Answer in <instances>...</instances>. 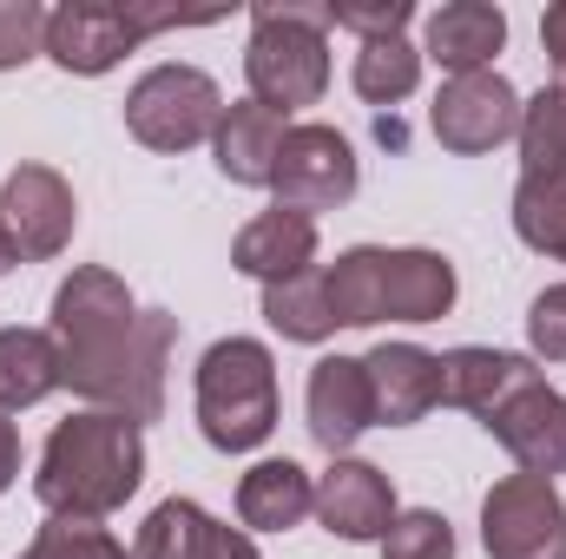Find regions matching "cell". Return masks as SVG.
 Returning a JSON list of instances; mask_svg holds the SVG:
<instances>
[{"label":"cell","instance_id":"obj_15","mask_svg":"<svg viewBox=\"0 0 566 559\" xmlns=\"http://www.w3.org/2000/svg\"><path fill=\"white\" fill-rule=\"evenodd\" d=\"M501 46H507V13L494 0H448L422 27V60H434L448 80L454 73H488Z\"/></svg>","mask_w":566,"mask_h":559},{"label":"cell","instance_id":"obj_19","mask_svg":"<svg viewBox=\"0 0 566 559\" xmlns=\"http://www.w3.org/2000/svg\"><path fill=\"white\" fill-rule=\"evenodd\" d=\"M316 514V481L283 454V461H258L244 481H238V520L251 534H290Z\"/></svg>","mask_w":566,"mask_h":559},{"label":"cell","instance_id":"obj_12","mask_svg":"<svg viewBox=\"0 0 566 559\" xmlns=\"http://www.w3.org/2000/svg\"><path fill=\"white\" fill-rule=\"evenodd\" d=\"M303 415H310L316 447L349 454V447L376 428V395H369V369H363V356H323V362L310 369Z\"/></svg>","mask_w":566,"mask_h":559},{"label":"cell","instance_id":"obj_28","mask_svg":"<svg viewBox=\"0 0 566 559\" xmlns=\"http://www.w3.org/2000/svg\"><path fill=\"white\" fill-rule=\"evenodd\" d=\"M382 559H454V527L434 507H409L382 534Z\"/></svg>","mask_w":566,"mask_h":559},{"label":"cell","instance_id":"obj_23","mask_svg":"<svg viewBox=\"0 0 566 559\" xmlns=\"http://www.w3.org/2000/svg\"><path fill=\"white\" fill-rule=\"evenodd\" d=\"M264 323L277 329L283 342H329L336 316H329V296H323V271L264 283Z\"/></svg>","mask_w":566,"mask_h":559},{"label":"cell","instance_id":"obj_29","mask_svg":"<svg viewBox=\"0 0 566 559\" xmlns=\"http://www.w3.org/2000/svg\"><path fill=\"white\" fill-rule=\"evenodd\" d=\"M416 20V0H329V27H349L363 40H402Z\"/></svg>","mask_w":566,"mask_h":559},{"label":"cell","instance_id":"obj_5","mask_svg":"<svg viewBox=\"0 0 566 559\" xmlns=\"http://www.w3.org/2000/svg\"><path fill=\"white\" fill-rule=\"evenodd\" d=\"M224 119V93L211 73L198 66H151L139 86L126 93V133L145 145V151H191L218 133Z\"/></svg>","mask_w":566,"mask_h":559},{"label":"cell","instance_id":"obj_16","mask_svg":"<svg viewBox=\"0 0 566 559\" xmlns=\"http://www.w3.org/2000/svg\"><path fill=\"white\" fill-rule=\"evenodd\" d=\"M527 382H541L534 356H507V349H448L441 356V409H468V415H494L501 402H514Z\"/></svg>","mask_w":566,"mask_h":559},{"label":"cell","instance_id":"obj_11","mask_svg":"<svg viewBox=\"0 0 566 559\" xmlns=\"http://www.w3.org/2000/svg\"><path fill=\"white\" fill-rule=\"evenodd\" d=\"M396 487H389V474L382 467H369V461H349V454H336L323 474H316V520L336 534V540H356V547H382V534L396 527Z\"/></svg>","mask_w":566,"mask_h":559},{"label":"cell","instance_id":"obj_25","mask_svg":"<svg viewBox=\"0 0 566 559\" xmlns=\"http://www.w3.org/2000/svg\"><path fill=\"white\" fill-rule=\"evenodd\" d=\"M514 231L527 251L566 264V178H521L514 184Z\"/></svg>","mask_w":566,"mask_h":559},{"label":"cell","instance_id":"obj_14","mask_svg":"<svg viewBox=\"0 0 566 559\" xmlns=\"http://www.w3.org/2000/svg\"><path fill=\"white\" fill-rule=\"evenodd\" d=\"M363 369L376 395V428H416L428 409H441V356H428L422 342H376Z\"/></svg>","mask_w":566,"mask_h":559},{"label":"cell","instance_id":"obj_8","mask_svg":"<svg viewBox=\"0 0 566 559\" xmlns=\"http://www.w3.org/2000/svg\"><path fill=\"white\" fill-rule=\"evenodd\" d=\"M428 133L441 139V151L481 158L494 145H507L521 133V93L507 86V73H454L441 80L434 106H428Z\"/></svg>","mask_w":566,"mask_h":559},{"label":"cell","instance_id":"obj_34","mask_svg":"<svg viewBox=\"0 0 566 559\" xmlns=\"http://www.w3.org/2000/svg\"><path fill=\"white\" fill-rule=\"evenodd\" d=\"M13 481H20V428L0 415V494H7Z\"/></svg>","mask_w":566,"mask_h":559},{"label":"cell","instance_id":"obj_30","mask_svg":"<svg viewBox=\"0 0 566 559\" xmlns=\"http://www.w3.org/2000/svg\"><path fill=\"white\" fill-rule=\"evenodd\" d=\"M46 53V7L33 0H0V73L27 66Z\"/></svg>","mask_w":566,"mask_h":559},{"label":"cell","instance_id":"obj_7","mask_svg":"<svg viewBox=\"0 0 566 559\" xmlns=\"http://www.w3.org/2000/svg\"><path fill=\"white\" fill-rule=\"evenodd\" d=\"M488 559H566V500L541 474H507L481 500Z\"/></svg>","mask_w":566,"mask_h":559},{"label":"cell","instance_id":"obj_18","mask_svg":"<svg viewBox=\"0 0 566 559\" xmlns=\"http://www.w3.org/2000/svg\"><path fill=\"white\" fill-rule=\"evenodd\" d=\"M283 133H290V119H277V113H271V106H258V99H238V106H224V119H218V133H211L218 171H224L231 184L271 191Z\"/></svg>","mask_w":566,"mask_h":559},{"label":"cell","instance_id":"obj_35","mask_svg":"<svg viewBox=\"0 0 566 559\" xmlns=\"http://www.w3.org/2000/svg\"><path fill=\"white\" fill-rule=\"evenodd\" d=\"M20 264H27V257H20V244H13V238H7V224H0V283L13 277V271H20Z\"/></svg>","mask_w":566,"mask_h":559},{"label":"cell","instance_id":"obj_3","mask_svg":"<svg viewBox=\"0 0 566 559\" xmlns=\"http://www.w3.org/2000/svg\"><path fill=\"white\" fill-rule=\"evenodd\" d=\"M251 99L277 119L316 106L329 93V0H258L251 7V46H244Z\"/></svg>","mask_w":566,"mask_h":559},{"label":"cell","instance_id":"obj_10","mask_svg":"<svg viewBox=\"0 0 566 559\" xmlns=\"http://www.w3.org/2000/svg\"><path fill=\"white\" fill-rule=\"evenodd\" d=\"M0 224L7 238L20 244L27 264H46L73 244V224H80V204H73V184L53 171V165H13L7 184H0Z\"/></svg>","mask_w":566,"mask_h":559},{"label":"cell","instance_id":"obj_4","mask_svg":"<svg viewBox=\"0 0 566 559\" xmlns=\"http://www.w3.org/2000/svg\"><path fill=\"white\" fill-rule=\"evenodd\" d=\"M198 428L218 454H251L277 428V356L258 336H224L198 356Z\"/></svg>","mask_w":566,"mask_h":559},{"label":"cell","instance_id":"obj_1","mask_svg":"<svg viewBox=\"0 0 566 559\" xmlns=\"http://www.w3.org/2000/svg\"><path fill=\"white\" fill-rule=\"evenodd\" d=\"M53 342H60V389L139 428L158 421L178 316L139 309L126 277H113L106 264H80L53 289Z\"/></svg>","mask_w":566,"mask_h":559},{"label":"cell","instance_id":"obj_24","mask_svg":"<svg viewBox=\"0 0 566 559\" xmlns=\"http://www.w3.org/2000/svg\"><path fill=\"white\" fill-rule=\"evenodd\" d=\"M349 80H356V93L369 106H402L422 86V46H409V40H363Z\"/></svg>","mask_w":566,"mask_h":559},{"label":"cell","instance_id":"obj_17","mask_svg":"<svg viewBox=\"0 0 566 559\" xmlns=\"http://www.w3.org/2000/svg\"><path fill=\"white\" fill-rule=\"evenodd\" d=\"M231 264H238L244 277H258V283L303 277V271L316 264V218H310V211H290V204L258 211V218L238 231Z\"/></svg>","mask_w":566,"mask_h":559},{"label":"cell","instance_id":"obj_33","mask_svg":"<svg viewBox=\"0 0 566 559\" xmlns=\"http://www.w3.org/2000/svg\"><path fill=\"white\" fill-rule=\"evenodd\" d=\"M541 46H547V60H554V73H560V86H566V0L547 7V20H541Z\"/></svg>","mask_w":566,"mask_h":559},{"label":"cell","instance_id":"obj_26","mask_svg":"<svg viewBox=\"0 0 566 559\" xmlns=\"http://www.w3.org/2000/svg\"><path fill=\"white\" fill-rule=\"evenodd\" d=\"M205 534L211 514L198 500H158L133 540V559H205Z\"/></svg>","mask_w":566,"mask_h":559},{"label":"cell","instance_id":"obj_22","mask_svg":"<svg viewBox=\"0 0 566 559\" xmlns=\"http://www.w3.org/2000/svg\"><path fill=\"white\" fill-rule=\"evenodd\" d=\"M323 296H329V316H336V329H376V323H389L382 251H376V244H356V251H343V257L323 271Z\"/></svg>","mask_w":566,"mask_h":559},{"label":"cell","instance_id":"obj_31","mask_svg":"<svg viewBox=\"0 0 566 559\" xmlns=\"http://www.w3.org/2000/svg\"><path fill=\"white\" fill-rule=\"evenodd\" d=\"M527 342L541 362H566V283L541 289L534 309H527Z\"/></svg>","mask_w":566,"mask_h":559},{"label":"cell","instance_id":"obj_6","mask_svg":"<svg viewBox=\"0 0 566 559\" xmlns=\"http://www.w3.org/2000/svg\"><path fill=\"white\" fill-rule=\"evenodd\" d=\"M178 13L165 7H113V0H66L46 13V60L60 73H80V80H99L113 73L145 33L171 27Z\"/></svg>","mask_w":566,"mask_h":559},{"label":"cell","instance_id":"obj_2","mask_svg":"<svg viewBox=\"0 0 566 559\" xmlns=\"http://www.w3.org/2000/svg\"><path fill=\"white\" fill-rule=\"evenodd\" d=\"M145 481V434L139 421L106 415V409H86V415H66L46 447H40V474H33V494L53 520H106L119 514Z\"/></svg>","mask_w":566,"mask_h":559},{"label":"cell","instance_id":"obj_32","mask_svg":"<svg viewBox=\"0 0 566 559\" xmlns=\"http://www.w3.org/2000/svg\"><path fill=\"white\" fill-rule=\"evenodd\" d=\"M205 559H264V553H258V540H251L244 527H218V520H211V534H205Z\"/></svg>","mask_w":566,"mask_h":559},{"label":"cell","instance_id":"obj_27","mask_svg":"<svg viewBox=\"0 0 566 559\" xmlns=\"http://www.w3.org/2000/svg\"><path fill=\"white\" fill-rule=\"evenodd\" d=\"M20 559H133V553L106 527H93V520H46Z\"/></svg>","mask_w":566,"mask_h":559},{"label":"cell","instance_id":"obj_20","mask_svg":"<svg viewBox=\"0 0 566 559\" xmlns=\"http://www.w3.org/2000/svg\"><path fill=\"white\" fill-rule=\"evenodd\" d=\"M382 289H389V323H441L461 296L454 264L441 251H382Z\"/></svg>","mask_w":566,"mask_h":559},{"label":"cell","instance_id":"obj_21","mask_svg":"<svg viewBox=\"0 0 566 559\" xmlns=\"http://www.w3.org/2000/svg\"><path fill=\"white\" fill-rule=\"evenodd\" d=\"M60 389V342L53 329H0V415H20Z\"/></svg>","mask_w":566,"mask_h":559},{"label":"cell","instance_id":"obj_13","mask_svg":"<svg viewBox=\"0 0 566 559\" xmlns=\"http://www.w3.org/2000/svg\"><path fill=\"white\" fill-rule=\"evenodd\" d=\"M488 434L521 461V474H541V481L566 474V395L560 389L527 382L514 402H501L488 415Z\"/></svg>","mask_w":566,"mask_h":559},{"label":"cell","instance_id":"obj_9","mask_svg":"<svg viewBox=\"0 0 566 559\" xmlns=\"http://www.w3.org/2000/svg\"><path fill=\"white\" fill-rule=\"evenodd\" d=\"M356 184H363V171H356V145L343 139L336 126H290V133H283L277 178H271L277 204L316 218V211L349 204Z\"/></svg>","mask_w":566,"mask_h":559}]
</instances>
